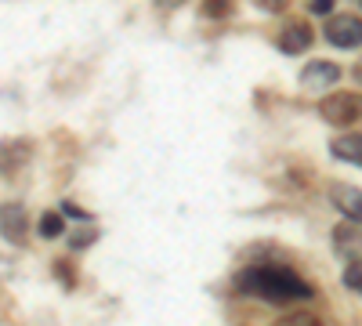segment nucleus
Returning a JSON list of instances; mask_svg holds the SVG:
<instances>
[{
	"instance_id": "15",
	"label": "nucleus",
	"mask_w": 362,
	"mask_h": 326,
	"mask_svg": "<svg viewBox=\"0 0 362 326\" xmlns=\"http://www.w3.org/2000/svg\"><path fill=\"white\" fill-rule=\"evenodd\" d=\"M257 8H264V11H283L286 0H257Z\"/></svg>"
},
{
	"instance_id": "9",
	"label": "nucleus",
	"mask_w": 362,
	"mask_h": 326,
	"mask_svg": "<svg viewBox=\"0 0 362 326\" xmlns=\"http://www.w3.org/2000/svg\"><path fill=\"white\" fill-rule=\"evenodd\" d=\"M329 196H334V203L348 214V221H358V189L355 185H334Z\"/></svg>"
},
{
	"instance_id": "13",
	"label": "nucleus",
	"mask_w": 362,
	"mask_h": 326,
	"mask_svg": "<svg viewBox=\"0 0 362 326\" xmlns=\"http://www.w3.org/2000/svg\"><path fill=\"white\" fill-rule=\"evenodd\" d=\"M279 326H322L315 315H305V312H300V315H290V319H283Z\"/></svg>"
},
{
	"instance_id": "4",
	"label": "nucleus",
	"mask_w": 362,
	"mask_h": 326,
	"mask_svg": "<svg viewBox=\"0 0 362 326\" xmlns=\"http://www.w3.org/2000/svg\"><path fill=\"white\" fill-rule=\"evenodd\" d=\"M25 228H29V218H25L22 203H4L0 206V235H4L8 243L22 247L25 243Z\"/></svg>"
},
{
	"instance_id": "1",
	"label": "nucleus",
	"mask_w": 362,
	"mask_h": 326,
	"mask_svg": "<svg viewBox=\"0 0 362 326\" xmlns=\"http://www.w3.org/2000/svg\"><path fill=\"white\" fill-rule=\"evenodd\" d=\"M235 286L243 290V293L268 298V301H308L312 293H315L297 272L276 269V264H264V269H243V272L235 276Z\"/></svg>"
},
{
	"instance_id": "8",
	"label": "nucleus",
	"mask_w": 362,
	"mask_h": 326,
	"mask_svg": "<svg viewBox=\"0 0 362 326\" xmlns=\"http://www.w3.org/2000/svg\"><path fill=\"white\" fill-rule=\"evenodd\" d=\"M334 247H337L344 257H358V221H344V225L334 232Z\"/></svg>"
},
{
	"instance_id": "11",
	"label": "nucleus",
	"mask_w": 362,
	"mask_h": 326,
	"mask_svg": "<svg viewBox=\"0 0 362 326\" xmlns=\"http://www.w3.org/2000/svg\"><path fill=\"white\" fill-rule=\"evenodd\" d=\"M358 283H362V264H358V257H351V264L344 269V286L348 290H358Z\"/></svg>"
},
{
	"instance_id": "12",
	"label": "nucleus",
	"mask_w": 362,
	"mask_h": 326,
	"mask_svg": "<svg viewBox=\"0 0 362 326\" xmlns=\"http://www.w3.org/2000/svg\"><path fill=\"white\" fill-rule=\"evenodd\" d=\"M203 11H206L210 18H225V15L232 11V0H206Z\"/></svg>"
},
{
	"instance_id": "7",
	"label": "nucleus",
	"mask_w": 362,
	"mask_h": 326,
	"mask_svg": "<svg viewBox=\"0 0 362 326\" xmlns=\"http://www.w3.org/2000/svg\"><path fill=\"white\" fill-rule=\"evenodd\" d=\"M329 153H334L337 160H348L351 167H358V163H362V138H358V134L334 138V141H329Z\"/></svg>"
},
{
	"instance_id": "3",
	"label": "nucleus",
	"mask_w": 362,
	"mask_h": 326,
	"mask_svg": "<svg viewBox=\"0 0 362 326\" xmlns=\"http://www.w3.org/2000/svg\"><path fill=\"white\" fill-rule=\"evenodd\" d=\"M326 40L337 44V47H358L362 40V22L358 15H337L326 22Z\"/></svg>"
},
{
	"instance_id": "14",
	"label": "nucleus",
	"mask_w": 362,
	"mask_h": 326,
	"mask_svg": "<svg viewBox=\"0 0 362 326\" xmlns=\"http://www.w3.org/2000/svg\"><path fill=\"white\" fill-rule=\"evenodd\" d=\"M312 11L315 15H329L334 11V0H312Z\"/></svg>"
},
{
	"instance_id": "5",
	"label": "nucleus",
	"mask_w": 362,
	"mask_h": 326,
	"mask_svg": "<svg viewBox=\"0 0 362 326\" xmlns=\"http://www.w3.org/2000/svg\"><path fill=\"white\" fill-rule=\"evenodd\" d=\"M308 47H312V25L300 22V18H293L283 33H279V51H283V54H305Z\"/></svg>"
},
{
	"instance_id": "10",
	"label": "nucleus",
	"mask_w": 362,
	"mask_h": 326,
	"mask_svg": "<svg viewBox=\"0 0 362 326\" xmlns=\"http://www.w3.org/2000/svg\"><path fill=\"white\" fill-rule=\"evenodd\" d=\"M62 232H66V221H62V214L47 211V214L40 218V235H44V240H54V235H62Z\"/></svg>"
},
{
	"instance_id": "6",
	"label": "nucleus",
	"mask_w": 362,
	"mask_h": 326,
	"mask_svg": "<svg viewBox=\"0 0 362 326\" xmlns=\"http://www.w3.org/2000/svg\"><path fill=\"white\" fill-rule=\"evenodd\" d=\"M337 80H341V66H334V62H312L300 73V83H305L308 91H326V87H334Z\"/></svg>"
},
{
	"instance_id": "16",
	"label": "nucleus",
	"mask_w": 362,
	"mask_h": 326,
	"mask_svg": "<svg viewBox=\"0 0 362 326\" xmlns=\"http://www.w3.org/2000/svg\"><path fill=\"white\" fill-rule=\"evenodd\" d=\"M156 4H160V8H167V11H170V8H181V4H185V0H156Z\"/></svg>"
},
{
	"instance_id": "2",
	"label": "nucleus",
	"mask_w": 362,
	"mask_h": 326,
	"mask_svg": "<svg viewBox=\"0 0 362 326\" xmlns=\"http://www.w3.org/2000/svg\"><path fill=\"white\" fill-rule=\"evenodd\" d=\"M319 112H322V120L348 127V124L358 120V95H329V98H322Z\"/></svg>"
}]
</instances>
